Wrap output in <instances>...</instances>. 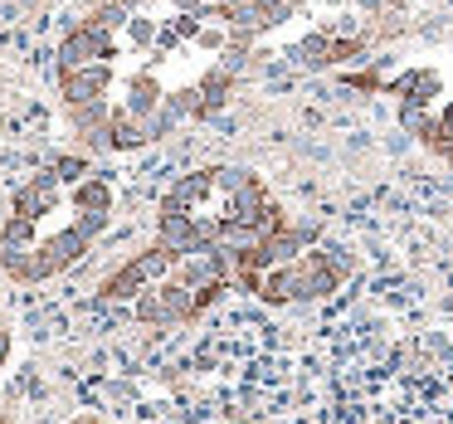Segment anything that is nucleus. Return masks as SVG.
<instances>
[{
  "label": "nucleus",
  "mask_w": 453,
  "mask_h": 424,
  "mask_svg": "<svg viewBox=\"0 0 453 424\" xmlns=\"http://www.w3.org/2000/svg\"><path fill=\"white\" fill-rule=\"evenodd\" d=\"M112 59H118V44H112L108 30L79 25V30L59 44V73H79V69H88V64H112Z\"/></svg>",
  "instance_id": "nucleus-1"
},
{
  "label": "nucleus",
  "mask_w": 453,
  "mask_h": 424,
  "mask_svg": "<svg viewBox=\"0 0 453 424\" xmlns=\"http://www.w3.org/2000/svg\"><path fill=\"white\" fill-rule=\"evenodd\" d=\"M385 98H400V103H419V108H434L443 98V73L439 69H404L385 83Z\"/></svg>",
  "instance_id": "nucleus-2"
},
{
  "label": "nucleus",
  "mask_w": 453,
  "mask_h": 424,
  "mask_svg": "<svg viewBox=\"0 0 453 424\" xmlns=\"http://www.w3.org/2000/svg\"><path fill=\"white\" fill-rule=\"evenodd\" d=\"M112 64H88L79 73H59V89H64V103L69 108H83V103H103V93L112 89Z\"/></svg>",
  "instance_id": "nucleus-3"
},
{
  "label": "nucleus",
  "mask_w": 453,
  "mask_h": 424,
  "mask_svg": "<svg viewBox=\"0 0 453 424\" xmlns=\"http://www.w3.org/2000/svg\"><path fill=\"white\" fill-rule=\"evenodd\" d=\"M54 205H59V176H54V171L35 176L30 186H20V196H15V215H25V220L50 215Z\"/></svg>",
  "instance_id": "nucleus-4"
},
{
  "label": "nucleus",
  "mask_w": 453,
  "mask_h": 424,
  "mask_svg": "<svg viewBox=\"0 0 453 424\" xmlns=\"http://www.w3.org/2000/svg\"><path fill=\"white\" fill-rule=\"evenodd\" d=\"M161 103H166V89H161L157 73H147V69L132 73V79H127V112H132V118H142V122L157 118Z\"/></svg>",
  "instance_id": "nucleus-5"
},
{
  "label": "nucleus",
  "mask_w": 453,
  "mask_h": 424,
  "mask_svg": "<svg viewBox=\"0 0 453 424\" xmlns=\"http://www.w3.org/2000/svg\"><path fill=\"white\" fill-rule=\"evenodd\" d=\"M288 59L297 64V69H332V35L326 30H312V35H303V40L288 50Z\"/></svg>",
  "instance_id": "nucleus-6"
},
{
  "label": "nucleus",
  "mask_w": 453,
  "mask_h": 424,
  "mask_svg": "<svg viewBox=\"0 0 453 424\" xmlns=\"http://www.w3.org/2000/svg\"><path fill=\"white\" fill-rule=\"evenodd\" d=\"M196 89H200V118H210V112L225 108L229 89H234V73H229L225 64H215V69H205V79H200Z\"/></svg>",
  "instance_id": "nucleus-7"
},
{
  "label": "nucleus",
  "mask_w": 453,
  "mask_h": 424,
  "mask_svg": "<svg viewBox=\"0 0 453 424\" xmlns=\"http://www.w3.org/2000/svg\"><path fill=\"white\" fill-rule=\"evenodd\" d=\"M73 210H79V215H108L112 210L108 181H83V186H73Z\"/></svg>",
  "instance_id": "nucleus-8"
},
{
  "label": "nucleus",
  "mask_w": 453,
  "mask_h": 424,
  "mask_svg": "<svg viewBox=\"0 0 453 424\" xmlns=\"http://www.w3.org/2000/svg\"><path fill=\"white\" fill-rule=\"evenodd\" d=\"M371 35H332V69H346V64H371Z\"/></svg>",
  "instance_id": "nucleus-9"
},
{
  "label": "nucleus",
  "mask_w": 453,
  "mask_h": 424,
  "mask_svg": "<svg viewBox=\"0 0 453 424\" xmlns=\"http://www.w3.org/2000/svg\"><path fill=\"white\" fill-rule=\"evenodd\" d=\"M35 244V220L25 215H11V225L0 229V254H20V249Z\"/></svg>",
  "instance_id": "nucleus-10"
},
{
  "label": "nucleus",
  "mask_w": 453,
  "mask_h": 424,
  "mask_svg": "<svg viewBox=\"0 0 453 424\" xmlns=\"http://www.w3.org/2000/svg\"><path fill=\"white\" fill-rule=\"evenodd\" d=\"M434 118H439L434 108H419V103H400V127L410 132V137H424V132L434 127Z\"/></svg>",
  "instance_id": "nucleus-11"
},
{
  "label": "nucleus",
  "mask_w": 453,
  "mask_h": 424,
  "mask_svg": "<svg viewBox=\"0 0 453 424\" xmlns=\"http://www.w3.org/2000/svg\"><path fill=\"white\" fill-rule=\"evenodd\" d=\"M54 176L69 181V186H83V176H88V157H83V151H73V157H59V161H54Z\"/></svg>",
  "instance_id": "nucleus-12"
},
{
  "label": "nucleus",
  "mask_w": 453,
  "mask_h": 424,
  "mask_svg": "<svg viewBox=\"0 0 453 424\" xmlns=\"http://www.w3.org/2000/svg\"><path fill=\"white\" fill-rule=\"evenodd\" d=\"M157 35H161V25L147 20V15H132V20H127V40L137 44V50H151V44H157Z\"/></svg>",
  "instance_id": "nucleus-13"
},
{
  "label": "nucleus",
  "mask_w": 453,
  "mask_h": 424,
  "mask_svg": "<svg viewBox=\"0 0 453 424\" xmlns=\"http://www.w3.org/2000/svg\"><path fill=\"white\" fill-rule=\"evenodd\" d=\"M166 25L180 35V40H200V30H205V25H200V15H171Z\"/></svg>",
  "instance_id": "nucleus-14"
},
{
  "label": "nucleus",
  "mask_w": 453,
  "mask_h": 424,
  "mask_svg": "<svg viewBox=\"0 0 453 424\" xmlns=\"http://www.w3.org/2000/svg\"><path fill=\"white\" fill-rule=\"evenodd\" d=\"M73 229H79L83 239H93V235H103V229H108V215H79V220H73Z\"/></svg>",
  "instance_id": "nucleus-15"
},
{
  "label": "nucleus",
  "mask_w": 453,
  "mask_h": 424,
  "mask_svg": "<svg viewBox=\"0 0 453 424\" xmlns=\"http://www.w3.org/2000/svg\"><path fill=\"white\" fill-rule=\"evenodd\" d=\"M196 44H200V50H225V44H229V30H215V25H205Z\"/></svg>",
  "instance_id": "nucleus-16"
},
{
  "label": "nucleus",
  "mask_w": 453,
  "mask_h": 424,
  "mask_svg": "<svg viewBox=\"0 0 453 424\" xmlns=\"http://www.w3.org/2000/svg\"><path fill=\"white\" fill-rule=\"evenodd\" d=\"M205 0H176V15H200V20H205Z\"/></svg>",
  "instance_id": "nucleus-17"
},
{
  "label": "nucleus",
  "mask_w": 453,
  "mask_h": 424,
  "mask_svg": "<svg viewBox=\"0 0 453 424\" xmlns=\"http://www.w3.org/2000/svg\"><path fill=\"white\" fill-rule=\"evenodd\" d=\"M439 127L453 137V98H449V103H439Z\"/></svg>",
  "instance_id": "nucleus-18"
},
{
  "label": "nucleus",
  "mask_w": 453,
  "mask_h": 424,
  "mask_svg": "<svg viewBox=\"0 0 453 424\" xmlns=\"http://www.w3.org/2000/svg\"><path fill=\"white\" fill-rule=\"evenodd\" d=\"M79 424H93V420H79Z\"/></svg>",
  "instance_id": "nucleus-19"
},
{
  "label": "nucleus",
  "mask_w": 453,
  "mask_h": 424,
  "mask_svg": "<svg viewBox=\"0 0 453 424\" xmlns=\"http://www.w3.org/2000/svg\"><path fill=\"white\" fill-rule=\"evenodd\" d=\"M147 5H157V0H147Z\"/></svg>",
  "instance_id": "nucleus-20"
},
{
  "label": "nucleus",
  "mask_w": 453,
  "mask_h": 424,
  "mask_svg": "<svg viewBox=\"0 0 453 424\" xmlns=\"http://www.w3.org/2000/svg\"><path fill=\"white\" fill-rule=\"evenodd\" d=\"M449 5H453V0H449Z\"/></svg>",
  "instance_id": "nucleus-21"
}]
</instances>
